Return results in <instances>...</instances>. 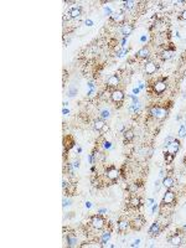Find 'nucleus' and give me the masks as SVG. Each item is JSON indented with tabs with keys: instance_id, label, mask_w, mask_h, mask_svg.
<instances>
[{
	"instance_id": "obj_1",
	"label": "nucleus",
	"mask_w": 186,
	"mask_h": 248,
	"mask_svg": "<svg viewBox=\"0 0 186 248\" xmlns=\"http://www.w3.org/2000/svg\"><path fill=\"white\" fill-rule=\"evenodd\" d=\"M150 114H152V117H154L156 119H164L167 116V109H165L164 107H160V106H154L150 108Z\"/></svg>"
},
{
	"instance_id": "obj_2",
	"label": "nucleus",
	"mask_w": 186,
	"mask_h": 248,
	"mask_svg": "<svg viewBox=\"0 0 186 248\" xmlns=\"http://www.w3.org/2000/svg\"><path fill=\"white\" fill-rule=\"evenodd\" d=\"M179 149H180V142L177 139L169 138V140H167V143H166V151L170 153V154H173V155H175L179 151Z\"/></svg>"
},
{
	"instance_id": "obj_3",
	"label": "nucleus",
	"mask_w": 186,
	"mask_h": 248,
	"mask_svg": "<svg viewBox=\"0 0 186 248\" xmlns=\"http://www.w3.org/2000/svg\"><path fill=\"white\" fill-rule=\"evenodd\" d=\"M91 226L96 230H103L106 226V220L101 216H93L91 218Z\"/></svg>"
},
{
	"instance_id": "obj_4",
	"label": "nucleus",
	"mask_w": 186,
	"mask_h": 248,
	"mask_svg": "<svg viewBox=\"0 0 186 248\" xmlns=\"http://www.w3.org/2000/svg\"><path fill=\"white\" fill-rule=\"evenodd\" d=\"M167 88V84L165 81H158L153 84V91L155 94H163Z\"/></svg>"
},
{
	"instance_id": "obj_5",
	"label": "nucleus",
	"mask_w": 186,
	"mask_h": 248,
	"mask_svg": "<svg viewBox=\"0 0 186 248\" xmlns=\"http://www.w3.org/2000/svg\"><path fill=\"white\" fill-rule=\"evenodd\" d=\"M110 99L114 103H122L124 101V93L120 89H114L110 93Z\"/></svg>"
},
{
	"instance_id": "obj_6",
	"label": "nucleus",
	"mask_w": 186,
	"mask_h": 248,
	"mask_svg": "<svg viewBox=\"0 0 186 248\" xmlns=\"http://www.w3.org/2000/svg\"><path fill=\"white\" fill-rule=\"evenodd\" d=\"M106 176H107L109 180L114 181V180H117V179L119 178V171H118L114 166H110V167H108V169L106 170Z\"/></svg>"
},
{
	"instance_id": "obj_7",
	"label": "nucleus",
	"mask_w": 186,
	"mask_h": 248,
	"mask_svg": "<svg viewBox=\"0 0 186 248\" xmlns=\"http://www.w3.org/2000/svg\"><path fill=\"white\" fill-rule=\"evenodd\" d=\"M110 19H112V21H114L116 24H123L124 20H125V15L123 11H114L113 14L110 15Z\"/></svg>"
},
{
	"instance_id": "obj_8",
	"label": "nucleus",
	"mask_w": 186,
	"mask_h": 248,
	"mask_svg": "<svg viewBox=\"0 0 186 248\" xmlns=\"http://www.w3.org/2000/svg\"><path fill=\"white\" fill-rule=\"evenodd\" d=\"M176 197H175V194L173 191H166L164 197H163V203L164 205H173L175 202Z\"/></svg>"
},
{
	"instance_id": "obj_9",
	"label": "nucleus",
	"mask_w": 186,
	"mask_h": 248,
	"mask_svg": "<svg viewBox=\"0 0 186 248\" xmlns=\"http://www.w3.org/2000/svg\"><path fill=\"white\" fill-rule=\"evenodd\" d=\"M144 223H145V220L143 218V217H137V218H134L132 222H130V226L133 227V230H137V231H139L140 228L144 226Z\"/></svg>"
},
{
	"instance_id": "obj_10",
	"label": "nucleus",
	"mask_w": 186,
	"mask_h": 248,
	"mask_svg": "<svg viewBox=\"0 0 186 248\" xmlns=\"http://www.w3.org/2000/svg\"><path fill=\"white\" fill-rule=\"evenodd\" d=\"M119 77L117 74H113V76H110V77L108 78V81H107V86L109 87V88H117L118 87V84H119Z\"/></svg>"
},
{
	"instance_id": "obj_11",
	"label": "nucleus",
	"mask_w": 186,
	"mask_h": 248,
	"mask_svg": "<svg viewBox=\"0 0 186 248\" xmlns=\"http://www.w3.org/2000/svg\"><path fill=\"white\" fill-rule=\"evenodd\" d=\"M161 231V227H160V222H154L150 227V230H149V235H150L152 237H155L160 233Z\"/></svg>"
},
{
	"instance_id": "obj_12",
	"label": "nucleus",
	"mask_w": 186,
	"mask_h": 248,
	"mask_svg": "<svg viewBox=\"0 0 186 248\" xmlns=\"http://www.w3.org/2000/svg\"><path fill=\"white\" fill-rule=\"evenodd\" d=\"M144 70H145V73H146V74H153V73L156 72L158 66H156L154 62H146L145 66H144Z\"/></svg>"
},
{
	"instance_id": "obj_13",
	"label": "nucleus",
	"mask_w": 186,
	"mask_h": 248,
	"mask_svg": "<svg viewBox=\"0 0 186 248\" xmlns=\"http://www.w3.org/2000/svg\"><path fill=\"white\" fill-rule=\"evenodd\" d=\"M167 241H169V243H170L171 246H180V244L182 243V237H181V235L175 233V235H173Z\"/></svg>"
},
{
	"instance_id": "obj_14",
	"label": "nucleus",
	"mask_w": 186,
	"mask_h": 248,
	"mask_svg": "<svg viewBox=\"0 0 186 248\" xmlns=\"http://www.w3.org/2000/svg\"><path fill=\"white\" fill-rule=\"evenodd\" d=\"M93 127H95V129H96L97 131L108 129V127H106V123H104L103 119H97V120H95V124H93Z\"/></svg>"
},
{
	"instance_id": "obj_15",
	"label": "nucleus",
	"mask_w": 186,
	"mask_h": 248,
	"mask_svg": "<svg viewBox=\"0 0 186 248\" xmlns=\"http://www.w3.org/2000/svg\"><path fill=\"white\" fill-rule=\"evenodd\" d=\"M123 137H124V142H132L134 139V131L132 129H125L123 131Z\"/></svg>"
},
{
	"instance_id": "obj_16",
	"label": "nucleus",
	"mask_w": 186,
	"mask_h": 248,
	"mask_svg": "<svg viewBox=\"0 0 186 248\" xmlns=\"http://www.w3.org/2000/svg\"><path fill=\"white\" fill-rule=\"evenodd\" d=\"M129 206L132 208H139L141 206V200L139 197H132L129 200Z\"/></svg>"
},
{
	"instance_id": "obj_17",
	"label": "nucleus",
	"mask_w": 186,
	"mask_h": 248,
	"mask_svg": "<svg viewBox=\"0 0 186 248\" xmlns=\"http://www.w3.org/2000/svg\"><path fill=\"white\" fill-rule=\"evenodd\" d=\"M133 29H134V27H133L132 24H124V25L122 26V34H123L124 36H128V35L132 34Z\"/></svg>"
},
{
	"instance_id": "obj_18",
	"label": "nucleus",
	"mask_w": 186,
	"mask_h": 248,
	"mask_svg": "<svg viewBox=\"0 0 186 248\" xmlns=\"http://www.w3.org/2000/svg\"><path fill=\"white\" fill-rule=\"evenodd\" d=\"M163 185H164L166 189H171V187H174L175 181H174V179H173V178H170V176H166V178L163 180Z\"/></svg>"
},
{
	"instance_id": "obj_19",
	"label": "nucleus",
	"mask_w": 186,
	"mask_h": 248,
	"mask_svg": "<svg viewBox=\"0 0 186 248\" xmlns=\"http://www.w3.org/2000/svg\"><path fill=\"white\" fill-rule=\"evenodd\" d=\"M149 49L148 47H143V49H140L138 52H137V56L139 57V59H148L149 57Z\"/></svg>"
},
{
	"instance_id": "obj_20",
	"label": "nucleus",
	"mask_w": 186,
	"mask_h": 248,
	"mask_svg": "<svg viewBox=\"0 0 186 248\" xmlns=\"http://www.w3.org/2000/svg\"><path fill=\"white\" fill-rule=\"evenodd\" d=\"M129 226H130V223H129L128 221H125V220H122V221L118 222V228H119V231H120V232L127 231V228H128Z\"/></svg>"
},
{
	"instance_id": "obj_21",
	"label": "nucleus",
	"mask_w": 186,
	"mask_h": 248,
	"mask_svg": "<svg viewBox=\"0 0 186 248\" xmlns=\"http://www.w3.org/2000/svg\"><path fill=\"white\" fill-rule=\"evenodd\" d=\"M76 243H77V238L74 237L73 233H70V235L67 236V246L73 247V246H76Z\"/></svg>"
},
{
	"instance_id": "obj_22",
	"label": "nucleus",
	"mask_w": 186,
	"mask_h": 248,
	"mask_svg": "<svg viewBox=\"0 0 186 248\" xmlns=\"http://www.w3.org/2000/svg\"><path fill=\"white\" fill-rule=\"evenodd\" d=\"M81 11H82V10H81V8L78 6V8H73V9H71L68 14H70V16H71V17H73V19H74V17H78V16L81 15Z\"/></svg>"
},
{
	"instance_id": "obj_23",
	"label": "nucleus",
	"mask_w": 186,
	"mask_h": 248,
	"mask_svg": "<svg viewBox=\"0 0 186 248\" xmlns=\"http://www.w3.org/2000/svg\"><path fill=\"white\" fill-rule=\"evenodd\" d=\"M109 238H110V233H109V232H104V233L102 235V238H101V243H102V244L107 243V242L109 241Z\"/></svg>"
},
{
	"instance_id": "obj_24",
	"label": "nucleus",
	"mask_w": 186,
	"mask_h": 248,
	"mask_svg": "<svg viewBox=\"0 0 186 248\" xmlns=\"http://www.w3.org/2000/svg\"><path fill=\"white\" fill-rule=\"evenodd\" d=\"M171 56H173V51H169V50H166V51H164V52L161 53V57H163L164 60L171 59Z\"/></svg>"
},
{
	"instance_id": "obj_25",
	"label": "nucleus",
	"mask_w": 186,
	"mask_h": 248,
	"mask_svg": "<svg viewBox=\"0 0 186 248\" xmlns=\"http://www.w3.org/2000/svg\"><path fill=\"white\" fill-rule=\"evenodd\" d=\"M123 5H124V9H127V10H132V9L134 8L135 3H134V2H124Z\"/></svg>"
},
{
	"instance_id": "obj_26",
	"label": "nucleus",
	"mask_w": 186,
	"mask_h": 248,
	"mask_svg": "<svg viewBox=\"0 0 186 248\" xmlns=\"http://www.w3.org/2000/svg\"><path fill=\"white\" fill-rule=\"evenodd\" d=\"M173 160H174V155H173V154H170V153L165 154V161H166V164L173 163Z\"/></svg>"
},
{
	"instance_id": "obj_27",
	"label": "nucleus",
	"mask_w": 186,
	"mask_h": 248,
	"mask_svg": "<svg viewBox=\"0 0 186 248\" xmlns=\"http://www.w3.org/2000/svg\"><path fill=\"white\" fill-rule=\"evenodd\" d=\"M179 137H180V138H184V137H186V127H185V125H182V127L180 128V131H179Z\"/></svg>"
},
{
	"instance_id": "obj_28",
	"label": "nucleus",
	"mask_w": 186,
	"mask_h": 248,
	"mask_svg": "<svg viewBox=\"0 0 186 248\" xmlns=\"http://www.w3.org/2000/svg\"><path fill=\"white\" fill-rule=\"evenodd\" d=\"M101 117L102 118H108L109 117V112L108 110H102L101 112Z\"/></svg>"
},
{
	"instance_id": "obj_29",
	"label": "nucleus",
	"mask_w": 186,
	"mask_h": 248,
	"mask_svg": "<svg viewBox=\"0 0 186 248\" xmlns=\"http://www.w3.org/2000/svg\"><path fill=\"white\" fill-rule=\"evenodd\" d=\"M180 19H181V20H184V21H186V10L181 13V16H180Z\"/></svg>"
},
{
	"instance_id": "obj_30",
	"label": "nucleus",
	"mask_w": 186,
	"mask_h": 248,
	"mask_svg": "<svg viewBox=\"0 0 186 248\" xmlns=\"http://www.w3.org/2000/svg\"><path fill=\"white\" fill-rule=\"evenodd\" d=\"M138 243H139V239H137V241H134V243H133V244H132V246H133V247H134V246H138Z\"/></svg>"
},
{
	"instance_id": "obj_31",
	"label": "nucleus",
	"mask_w": 186,
	"mask_h": 248,
	"mask_svg": "<svg viewBox=\"0 0 186 248\" xmlns=\"http://www.w3.org/2000/svg\"><path fill=\"white\" fill-rule=\"evenodd\" d=\"M184 230H186V225H185V226H184Z\"/></svg>"
}]
</instances>
